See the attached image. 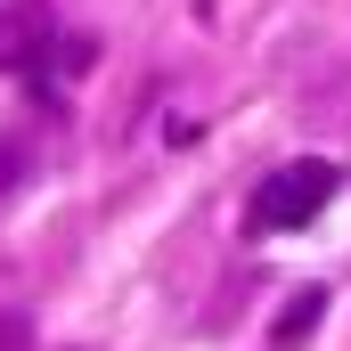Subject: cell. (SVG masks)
Segmentation results:
<instances>
[{"label": "cell", "instance_id": "cell-1", "mask_svg": "<svg viewBox=\"0 0 351 351\" xmlns=\"http://www.w3.org/2000/svg\"><path fill=\"white\" fill-rule=\"evenodd\" d=\"M335 188H343V172H335L327 156L278 164V172H262V180H254V196H245V229H254V237L311 229V213H327V204H335Z\"/></svg>", "mask_w": 351, "mask_h": 351}, {"label": "cell", "instance_id": "cell-2", "mask_svg": "<svg viewBox=\"0 0 351 351\" xmlns=\"http://www.w3.org/2000/svg\"><path fill=\"white\" fill-rule=\"evenodd\" d=\"M49 58V0H0V74H33Z\"/></svg>", "mask_w": 351, "mask_h": 351}, {"label": "cell", "instance_id": "cell-3", "mask_svg": "<svg viewBox=\"0 0 351 351\" xmlns=\"http://www.w3.org/2000/svg\"><path fill=\"white\" fill-rule=\"evenodd\" d=\"M319 319H327V286H294V302H286V311H278V327H269V335H278V351H294Z\"/></svg>", "mask_w": 351, "mask_h": 351}, {"label": "cell", "instance_id": "cell-4", "mask_svg": "<svg viewBox=\"0 0 351 351\" xmlns=\"http://www.w3.org/2000/svg\"><path fill=\"white\" fill-rule=\"evenodd\" d=\"M0 351H33V319L25 311H0Z\"/></svg>", "mask_w": 351, "mask_h": 351}, {"label": "cell", "instance_id": "cell-5", "mask_svg": "<svg viewBox=\"0 0 351 351\" xmlns=\"http://www.w3.org/2000/svg\"><path fill=\"white\" fill-rule=\"evenodd\" d=\"M16 172H25V164H16V147H8V139H0V196H8V188H16Z\"/></svg>", "mask_w": 351, "mask_h": 351}]
</instances>
